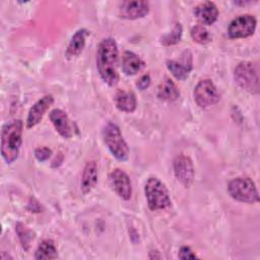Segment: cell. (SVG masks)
Returning <instances> with one entry per match:
<instances>
[{
	"mask_svg": "<svg viewBox=\"0 0 260 260\" xmlns=\"http://www.w3.org/2000/svg\"><path fill=\"white\" fill-rule=\"evenodd\" d=\"M23 123L19 119L3 125L1 131V155L6 164H12L19 154L22 142Z\"/></svg>",
	"mask_w": 260,
	"mask_h": 260,
	"instance_id": "cell-2",
	"label": "cell"
},
{
	"mask_svg": "<svg viewBox=\"0 0 260 260\" xmlns=\"http://www.w3.org/2000/svg\"><path fill=\"white\" fill-rule=\"evenodd\" d=\"M109 181L113 190L120 198L124 200H129L131 198L132 185L127 173L121 169H115L109 175Z\"/></svg>",
	"mask_w": 260,
	"mask_h": 260,
	"instance_id": "cell-10",
	"label": "cell"
},
{
	"mask_svg": "<svg viewBox=\"0 0 260 260\" xmlns=\"http://www.w3.org/2000/svg\"><path fill=\"white\" fill-rule=\"evenodd\" d=\"M190 35L192 40L200 45H205L211 41V36L209 31L202 24L194 25L191 28Z\"/></svg>",
	"mask_w": 260,
	"mask_h": 260,
	"instance_id": "cell-23",
	"label": "cell"
},
{
	"mask_svg": "<svg viewBox=\"0 0 260 260\" xmlns=\"http://www.w3.org/2000/svg\"><path fill=\"white\" fill-rule=\"evenodd\" d=\"M96 69L105 83L114 86L119 81V50L112 38L104 39L96 50Z\"/></svg>",
	"mask_w": 260,
	"mask_h": 260,
	"instance_id": "cell-1",
	"label": "cell"
},
{
	"mask_svg": "<svg viewBox=\"0 0 260 260\" xmlns=\"http://www.w3.org/2000/svg\"><path fill=\"white\" fill-rule=\"evenodd\" d=\"M98 182V167L95 161L91 160L86 162L80 182V189L83 194L89 193L96 185Z\"/></svg>",
	"mask_w": 260,
	"mask_h": 260,
	"instance_id": "cell-16",
	"label": "cell"
},
{
	"mask_svg": "<svg viewBox=\"0 0 260 260\" xmlns=\"http://www.w3.org/2000/svg\"><path fill=\"white\" fill-rule=\"evenodd\" d=\"M58 257V252L55 244L52 240H44L38 246L35 254L36 259H56Z\"/></svg>",
	"mask_w": 260,
	"mask_h": 260,
	"instance_id": "cell-21",
	"label": "cell"
},
{
	"mask_svg": "<svg viewBox=\"0 0 260 260\" xmlns=\"http://www.w3.org/2000/svg\"><path fill=\"white\" fill-rule=\"evenodd\" d=\"M236 83L244 90L256 94L259 92L258 69L252 62L244 61L237 65L234 71Z\"/></svg>",
	"mask_w": 260,
	"mask_h": 260,
	"instance_id": "cell-6",
	"label": "cell"
},
{
	"mask_svg": "<svg viewBox=\"0 0 260 260\" xmlns=\"http://www.w3.org/2000/svg\"><path fill=\"white\" fill-rule=\"evenodd\" d=\"M114 102L118 110L126 113H132L137 106L136 96L132 91L120 89L114 96Z\"/></svg>",
	"mask_w": 260,
	"mask_h": 260,
	"instance_id": "cell-18",
	"label": "cell"
},
{
	"mask_svg": "<svg viewBox=\"0 0 260 260\" xmlns=\"http://www.w3.org/2000/svg\"><path fill=\"white\" fill-rule=\"evenodd\" d=\"M35 156L39 161H45L47 160L51 154H52V150L47 147V146H42V147H38L35 149Z\"/></svg>",
	"mask_w": 260,
	"mask_h": 260,
	"instance_id": "cell-25",
	"label": "cell"
},
{
	"mask_svg": "<svg viewBox=\"0 0 260 260\" xmlns=\"http://www.w3.org/2000/svg\"><path fill=\"white\" fill-rule=\"evenodd\" d=\"M121 66H122V71L126 75H134L144 67V62L135 53L126 51L122 56Z\"/></svg>",
	"mask_w": 260,
	"mask_h": 260,
	"instance_id": "cell-17",
	"label": "cell"
},
{
	"mask_svg": "<svg viewBox=\"0 0 260 260\" xmlns=\"http://www.w3.org/2000/svg\"><path fill=\"white\" fill-rule=\"evenodd\" d=\"M256 24L257 21L253 15H240L230 22L228 26V35L231 39L248 38L254 34Z\"/></svg>",
	"mask_w": 260,
	"mask_h": 260,
	"instance_id": "cell-8",
	"label": "cell"
},
{
	"mask_svg": "<svg viewBox=\"0 0 260 260\" xmlns=\"http://www.w3.org/2000/svg\"><path fill=\"white\" fill-rule=\"evenodd\" d=\"M230 196L240 202L256 203L259 201V194L255 183L248 177H238L228 184Z\"/></svg>",
	"mask_w": 260,
	"mask_h": 260,
	"instance_id": "cell-5",
	"label": "cell"
},
{
	"mask_svg": "<svg viewBox=\"0 0 260 260\" xmlns=\"http://www.w3.org/2000/svg\"><path fill=\"white\" fill-rule=\"evenodd\" d=\"M174 174L177 180L186 188H189L194 181V167L191 158L183 153L174 159Z\"/></svg>",
	"mask_w": 260,
	"mask_h": 260,
	"instance_id": "cell-9",
	"label": "cell"
},
{
	"mask_svg": "<svg viewBox=\"0 0 260 260\" xmlns=\"http://www.w3.org/2000/svg\"><path fill=\"white\" fill-rule=\"evenodd\" d=\"M49 118L56 131L64 138H71L72 128L66 113L60 109H54L50 112Z\"/></svg>",
	"mask_w": 260,
	"mask_h": 260,
	"instance_id": "cell-14",
	"label": "cell"
},
{
	"mask_svg": "<svg viewBox=\"0 0 260 260\" xmlns=\"http://www.w3.org/2000/svg\"><path fill=\"white\" fill-rule=\"evenodd\" d=\"M167 67L175 78L178 80H186L193 68L191 52L185 50L180 60H168Z\"/></svg>",
	"mask_w": 260,
	"mask_h": 260,
	"instance_id": "cell-11",
	"label": "cell"
},
{
	"mask_svg": "<svg viewBox=\"0 0 260 260\" xmlns=\"http://www.w3.org/2000/svg\"><path fill=\"white\" fill-rule=\"evenodd\" d=\"M15 231H16V234L18 236V239H19V242L22 246V248L25 250V251H28L29 247H30V244L31 242L34 241L35 239V235L34 233L28 230L23 223L21 222H17L15 224Z\"/></svg>",
	"mask_w": 260,
	"mask_h": 260,
	"instance_id": "cell-22",
	"label": "cell"
},
{
	"mask_svg": "<svg viewBox=\"0 0 260 260\" xmlns=\"http://www.w3.org/2000/svg\"><path fill=\"white\" fill-rule=\"evenodd\" d=\"M182 31H183V29H182L181 23H176L170 34H167L164 37H161L160 43L164 46H172V45L178 44L181 40Z\"/></svg>",
	"mask_w": 260,
	"mask_h": 260,
	"instance_id": "cell-24",
	"label": "cell"
},
{
	"mask_svg": "<svg viewBox=\"0 0 260 260\" xmlns=\"http://www.w3.org/2000/svg\"><path fill=\"white\" fill-rule=\"evenodd\" d=\"M180 96V90L177 85L173 82V80L169 77H165V79L160 82L157 89V98L167 101L174 102L177 101Z\"/></svg>",
	"mask_w": 260,
	"mask_h": 260,
	"instance_id": "cell-20",
	"label": "cell"
},
{
	"mask_svg": "<svg viewBox=\"0 0 260 260\" xmlns=\"http://www.w3.org/2000/svg\"><path fill=\"white\" fill-rule=\"evenodd\" d=\"M149 258L150 259H160L161 258V256L158 254V251H150L149 252Z\"/></svg>",
	"mask_w": 260,
	"mask_h": 260,
	"instance_id": "cell-28",
	"label": "cell"
},
{
	"mask_svg": "<svg viewBox=\"0 0 260 260\" xmlns=\"http://www.w3.org/2000/svg\"><path fill=\"white\" fill-rule=\"evenodd\" d=\"M54 98L52 94H46L41 98L37 103L32 105L29 109L27 118H26V128H32L38 125L43 119L45 113L49 110V108L53 105Z\"/></svg>",
	"mask_w": 260,
	"mask_h": 260,
	"instance_id": "cell-13",
	"label": "cell"
},
{
	"mask_svg": "<svg viewBox=\"0 0 260 260\" xmlns=\"http://www.w3.org/2000/svg\"><path fill=\"white\" fill-rule=\"evenodd\" d=\"M149 11L147 1H123L119 6V15L125 19H138L144 17Z\"/></svg>",
	"mask_w": 260,
	"mask_h": 260,
	"instance_id": "cell-12",
	"label": "cell"
},
{
	"mask_svg": "<svg viewBox=\"0 0 260 260\" xmlns=\"http://www.w3.org/2000/svg\"><path fill=\"white\" fill-rule=\"evenodd\" d=\"M150 76L148 74H144L142 75L137 81H136V86L140 89V90H144L146 89L149 84H150Z\"/></svg>",
	"mask_w": 260,
	"mask_h": 260,
	"instance_id": "cell-27",
	"label": "cell"
},
{
	"mask_svg": "<svg viewBox=\"0 0 260 260\" xmlns=\"http://www.w3.org/2000/svg\"><path fill=\"white\" fill-rule=\"evenodd\" d=\"M178 256L180 259H195V258H197L195 253L188 246L181 247Z\"/></svg>",
	"mask_w": 260,
	"mask_h": 260,
	"instance_id": "cell-26",
	"label": "cell"
},
{
	"mask_svg": "<svg viewBox=\"0 0 260 260\" xmlns=\"http://www.w3.org/2000/svg\"><path fill=\"white\" fill-rule=\"evenodd\" d=\"M103 139L110 152L118 160L124 161L128 159L129 147L118 125L113 122H108L103 129Z\"/></svg>",
	"mask_w": 260,
	"mask_h": 260,
	"instance_id": "cell-4",
	"label": "cell"
},
{
	"mask_svg": "<svg viewBox=\"0 0 260 260\" xmlns=\"http://www.w3.org/2000/svg\"><path fill=\"white\" fill-rule=\"evenodd\" d=\"M194 15L202 24L210 25L217 19L218 9L213 2L206 1L194 8Z\"/></svg>",
	"mask_w": 260,
	"mask_h": 260,
	"instance_id": "cell-15",
	"label": "cell"
},
{
	"mask_svg": "<svg viewBox=\"0 0 260 260\" xmlns=\"http://www.w3.org/2000/svg\"><path fill=\"white\" fill-rule=\"evenodd\" d=\"M88 35H89V32L87 29L80 28L71 37L69 44L66 48V53H65L67 58L77 56L82 52V50L84 49V46H85L86 38Z\"/></svg>",
	"mask_w": 260,
	"mask_h": 260,
	"instance_id": "cell-19",
	"label": "cell"
},
{
	"mask_svg": "<svg viewBox=\"0 0 260 260\" xmlns=\"http://www.w3.org/2000/svg\"><path fill=\"white\" fill-rule=\"evenodd\" d=\"M144 194L150 210H161L171 205V198L166 185L155 177L147 179L144 186Z\"/></svg>",
	"mask_w": 260,
	"mask_h": 260,
	"instance_id": "cell-3",
	"label": "cell"
},
{
	"mask_svg": "<svg viewBox=\"0 0 260 260\" xmlns=\"http://www.w3.org/2000/svg\"><path fill=\"white\" fill-rule=\"evenodd\" d=\"M216 86L210 79L200 80L194 88V101L201 109H209L219 101Z\"/></svg>",
	"mask_w": 260,
	"mask_h": 260,
	"instance_id": "cell-7",
	"label": "cell"
}]
</instances>
